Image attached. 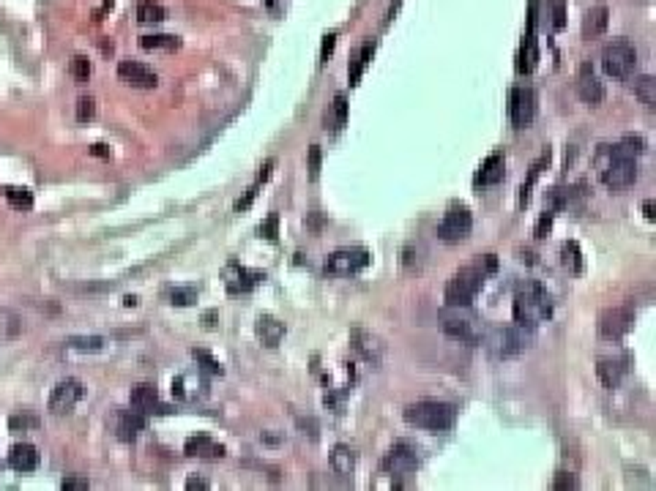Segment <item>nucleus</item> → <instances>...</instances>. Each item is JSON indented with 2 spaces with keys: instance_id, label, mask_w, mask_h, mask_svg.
<instances>
[{
  "instance_id": "1",
  "label": "nucleus",
  "mask_w": 656,
  "mask_h": 491,
  "mask_svg": "<svg viewBox=\"0 0 656 491\" xmlns=\"http://www.w3.org/2000/svg\"><path fill=\"white\" fill-rule=\"evenodd\" d=\"M495 270H498L495 254H484V257L476 260L474 265L462 268L446 284V306H471L478 290H481V284H484V279L490 273H495Z\"/></svg>"
},
{
  "instance_id": "2",
  "label": "nucleus",
  "mask_w": 656,
  "mask_h": 491,
  "mask_svg": "<svg viewBox=\"0 0 656 491\" xmlns=\"http://www.w3.org/2000/svg\"><path fill=\"white\" fill-rule=\"evenodd\" d=\"M552 309H555L552 295L539 281H525L514 295V322L528 331L547 322L552 317Z\"/></svg>"
},
{
  "instance_id": "3",
  "label": "nucleus",
  "mask_w": 656,
  "mask_h": 491,
  "mask_svg": "<svg viewBox=\"0 0 656 491\" xmlns=\"http://www.w3.org/2000/svg\"><path fill=\"white\" fill-rule=\"evenodd\" d=\"M596 167H599L605 186L612 191L626 189L637 180V161L621 145H602L596 153Z\"/></svg>"
},
{
  "instance_id": "4",
  "label": "nucleus",
  "mask_w": 656,
  "mask_h": 491,
  "mask_svg": "<svg viewBox=\"0 0 656 491\" xmlns=\"http://www.w3.org/2000/svg\"><path fill=\"white\" fill-rule=\"evenodd\" d=\"M405 421L416 428H427V431H449L457 423V407L449 402H416L405 407Z\"/></svg>"
},
{
  "instance_id": "5",
  "label": "nucleus",
  "mask_w": 656,
  "mask_h": 491,
  "mask_svg": "<svg viewBox=\"0 0 656 491\" xmlns=\"http://www.w3.org/2000/svg\"><path fill=\"white\" fill-rule=\"evenodd\" d=\"M440 328L449 338L462 341V344H478L484 338L481 322L468 312V306H449L440 314Z\"/></svg>"
},
{
  "instance_id": "6",
  "label": "nucleus",
  "mask_w": 656,
  "mask_h": 491,
  "mask_svg": "<svg viewBox=\"0 0 656 491\" xmlns=\"http://www.w3.org/2000/svg\"><path fill=\"white\" fill-rule=\"evenodd\" d=\"M637 66V49H634L632 42L626 39H615L610 44L605 46L602 52V68L607 77H615V79H624L629 77Z\"/></svg>"
},
{
  "instance_id": "7",
  "label": "nucleus",
  "mask_w": 656,
  "mask_h": 491,
  "mask_svg": "<svg viewBox=\"0 0 656 491\" xmlns=\"http://www.w3.org/2000/svg\"><path fill=\"white\" fill-rule=\"evenodd\" d=\"M528 344H531V331L522 328V325L500 328V331H495V333L487 338V350H490V355L495 357V360L520 355Z\"/></svg>"
},
{
  "instance_id": "8",
  "label": "nucleus",
  "mask_w": 656,
  "mask_h": 491,
  "mask_svg": "<svg viewBox=\"0 0 656 491\" xmlns=\"http://www.w3.org/2000/svg\"><path fill=\"white\" fill-rule=\"evenodd\" d=\"M369 265V251L364 246H347V248H337L328 260H326V273L331 276H353Z\"/></svg>"
},
{
  "instance_id": "9",
  "label": "nucleus",
  "mask_w": 656,
  "mask_h": 491,
  "mask_svg": "<svg viewBox=\"0 0 656 491\" xmlns=\"http://www.w3.org/2000/svg\"><path fill=\"white\" fill-rule=\"evenodd\" d=\"M471 227H474L471 210L462 208V205H454V208H449V210L443 213V219L438 224V238L446 241V243H457V241L468 238Z\"/></svg>"
},
{
  "instance_id": "10",
  "label": "nucleus",
  "mask_w": 656,
  "mask_h": 491,
  "mask_svg": "<svg viewBox=\"0 0 656 491\" xmlns=\"http://www.w3.org/2000/svg\"><path fill=\"white\" fill-rule=\"evenodd\" d=\"M632 322H634V312L626 309V306H612V309H605L599 314V336L607 338V341H618L624 336L632 331Z\"/></svg>"
},
{
  "instance_id": "11",
  "label": "nucleus",
  "mask_w": 656,
  "mask_h": 491,
  "mask_svg": "<svg viewBox=\"0 0 656 491\" xmlns=\"http://www.w3.org/2000/svg\"><path fill=\"white\" fill-rule=\"evenodd\" d=\"M509 117L517 129H525L536 117V93L533 88H514L509 93Z\"/></svg>"
},
{
  "instance_id": "12",
  "label": "nucleus",
  "mask_w": 656,
  "mask_h": 491,
  "mask_svg": "<svg viewBox=\"0 0 656 491\" xmlns=\"http://www.w3.org/2000/svg\"><path fill=\"white\" fill-rule=\"evenodd\" d=\"M85 388L80 380H61L55 388H52V396H49V412L52 415H68L77 402L82 399Z\"/></svg>"
},
{
  "instance_id": "13",
  "label": "nucleus",
  "mask_w": 656,
  "mask_h": 491,
  "mask_svg": "<svg viewBox=\"0 0 656 491\" xmlns=\"http://www.w3.org/2000/svg\"><path fill=\"white\" fill-rule=\"evenodd\" d=\"M416 467H419V447H413L410 442H397L383 456V469L391 475H407Z\"/></svg>"
},
{
  "instance_id": "14",
  "label": "nucleus",
  "mask_w": 656,
  "mask_h": 491,
  "mask_svg": "<svg viewBox=\"0 0 656 491\" xmlns=\"http://www.w3.org/2000/svg\"><path fill=\"white\" fill-rule=\"evenodd\" d=\"M539 66V42H536V6H531V20H528V33L522 36L520 52H517V71L531 74Z\"/></svg>"
},
{
  "instance_id": "15",
  "label": "nucleus",
  "mask_w": 656,
  "mask_h": 491,
  "mask_svg": "<svg viewBox=\"0 0 656 491\" xmlns=\"http://www.w3.org/2000/svg\"><path fill=\"white\" fill-rule=\"evenodd\" d=\"M263 279H266V273L244 268V265H238V262H233V265H227V268H225V287H227V292H230V295H238V292L254 290V287H257Z\"/></svg>"
},
{
  "instance_id": "16",
  "label": "nucleus",
  "mask_w": 656,
  "mask_h": 491,
  "mask_svg": "<svg viewBox=\"0 0 656 491\" xmlns=\"http://www.w3.org/2000/svg\"><path fill=\"white\" fill-rule=\"evenodd\" d=\"M118 77L123 82H129L132 88H156L159 85V77L154 68H148L145 63H137V60H120L118 63Z\"/></svg>"
},
{
  "instance_id": "17",
  "label": "nucleus",
  "mask_w": 656,
  "mask_h": 491,
  "mask_svg": "<svg viewBox=\"0 0 656 491\" xmlns=\"http://www.w3.org/2000/svg\"><path fill=\"white\" fill-rule=\"evenodd\" d=\"M145 415L142 412H137V409H120L118 415H115V437L118 440H123V442H132V440H137V434L145 428Z\"/></svg>"
},
{
  "instance_id": "18",
  "label": "nucleus",
  "mask_w": 656,
  "mask_h": 491,
  "mask_svg": "<svg viewBox=\"0 0 656 491\" xmlns=\"http://www.w3.org/2000/svg\"><path fill=\"white\" fill-rule=\"evenodd\" d=\"M39 461H42V453H39V447L30 445V442H20V445H14L8 450V467L23 472V475L33 472V469L39 467Z\"/></svg>"
},
{
  "instance_id": "19",
  "label": "nucleus",
  "mask_w": 656,
  "mask_h": 491,
  "mask_svg": "<svg viewBox=\"0 0 656 491\" xmlns=\"http://www.w3.org/2000/svg\"><path fill=\"white\" fill-rule=\"evenodd\" d=\"M607 23H610V8L605 3H593L586 17H583V39H596L607 30Z\"/></svg>"
},
{
  "instance_id": "20",
  "label": "nucleus",
  "mask_w": 656,
  "mask_h": 491,
  "mask_svg": "<svg viewBox=\"0 0 656 491\" xmlns=\"http://www.w3.org/2000/svg\"><path fill=\"white\" fill-rule=\"evenodd\" d=\"M577 93H580V98H583L586 104H599V101L605 98V88H602L599 77L593 74V68H590L588 63L580 68V77H577Z\"/></svg>"
},
{
  "instance_id": "21",
  "label": "nucleus",
  "mask_w": 656,
  "mask_h": 491,
  "mask_svg": "<svg viewBox=\"0 0 656 491\" xmlns=\"http://www.w3.org/2000/svg\"><path fill=\"white\" fill-rule=\"evenodd\" d=\"M183 453H186V456H194V459H222V456H225V445L213 442V440L205 437V434H197V437H189V440H186Z\"/></svg>"
},
{
  "instance_id": "22",
  "label": "nucleus",
  "mask_w": 656,
  "mask_h": 491,
  "mask_svg": "<svg viewBox=\"0 0 656 491\" xmlns=\"http://www.w3.org/2000/svg\"><path fill=\"white\" fill-rule=\"evenodd\" d=\"M503 175H506V158H503V153H490L487 161L481 164V170L476 172L474 183L476 186H495V183L503 180Z\"/></svg>"
},
{
  "instance_id": "23",
  "label": "nucleus",
  "mask_w": 656,
  "mask_h": 491,
  "mask_svg": "<svg viewBox=\"0 0 656 491\" xmlns=\"http://www.w3.org/2000/svg\"><path fill=\"white\" fill-rule=\"evenodd\" d=\"M542 20L544 27L550 30H564L566 27V0H544L542 11L536 6V23Z\"/></svg>"
},
{
  "instance_id": "24",
  "label": "nucleus",
  "mask_w": 656,
  "mask_h": 491,
  "mask_svg": "<svg viewBox=\"0 0 656 491\" xmlns=\"http://www.w3.org/2000/svg\"><path fill=\"white\" fill-rule=\"evenodd\" d=\"M205 380L197 374V377H192V374H178L175 380H173V396L175 399H181V402H192V399H197V396H203L205 393Z\"/></svg>"
},
{
  "instance_id": "25",
  "label": "nucleus",
  "mask_w": 656,
  "mask_h": 491,
  "mask_svg": "<svg viewBox=\"0 0 656 491\" xmlns=\"http://www.w3.org/2000/svg\"><path fill=\"white\" fill-rule=\"evenodd\" d=\"M129 402H132V407H135L137 412H142V415H148V412H154V409H164V407L159 404V390L151 382L137 385L135 390H132V396H129Z\"/></svg>"
},
{
  "instance_id": "26",
  "label": "nucleus",
  "mask_w": 656,
  "mask_h": 491,
  "mask_svg": "<svg viewBox=\"0 0 656 491\" xmlns=\"http://www.w3.org/2000/svg\"><path fill=\"white\" fill-rule=\"evenodd\" d=\"M254 333H257V338H260L266 347H276V344L282 341V336H285V325H282L276 317H271V314H263V317H257V322H254Z\"/></svg>"
},
{
  "instance_id": "27",
  "label": "nucleus",
  "mask_w": 656,
  "mask_h": 491,
  "mask_svg": "<svg viewBox=\"0 0 656 491\" xmlns=\"http://www.w3.org/2000/svg\"><path fill=\"white\" fill-rule=\"evenodd\" d=\"M550 158H552V151L547 148V151H542V156L533 161V167H531V172H528V180H525V183L520 186V208H525V205L531 202V189H533V183L539 180V175H542L544 170H547Z\"/></svg>"
},
{
  "instance_id": "28",
  "label": "nucleus",
  "mask_w": 656,
  "mask_h": 491,
  "mask_svg": "<svg viewBox=\"0 0 656 491\" xmlns=\"http://www.w3.org/2000/svg\"><path fill=\"white\" fill-rule=\"evenodd\" d=\"M596 374H599L602 385L612 390V388H618V385H621V377H624V363H621V360H612V357H602V360L596 363Z\"/></svg>"
},
{
  "instance_id": "29",
  "label": "nucleus",
  "mask_w": 656,
  "mask_h": 491,
  "mask_svg": "<svg viewBox=\"0 0 656 491\" xmlns=\"http://www.w3.org/2000/svg\"><path fill=\"white\" fill-rule=\"evenodd\" d=\"M353 344H356V350L361 352L369 363H380V355H383V347H380V341L375 338L372 333H364V331H353Z\"/></svg>"
},
{
  "instance_id": "30",
  "label": "nucleus",
  "mask_w": 656,
  "mask_h": 491,
  "mask_svg": "<svg viewBox=\"0 0 656 491\" xmlns=\"http://www.w3.org/2000/svg\"><path fill=\"white\" fill-rule=\"evenodd\" d=\"M331 467L340 475H350L356 469V450L350 445H337L331 450Z\"/></svg>"
},
{
  "instance_id": "31",
  "label": "nucleus",
  "mask_w": 656,
  "mask_h": 491,
  "mask_svg": "<svg viewBox=\"0 0 656 491\" xmlns=\"http://www.w3.org/2000/svg\"><path fill=\"white\" fill-rule=\"evenodd\" d=\"M140 46L142 49H151V52H173V49H181V39L178 36H167V33H156V36H140Z\"/></svg>"
},
{
  "instance_id": "32",
  "label": "nucleus",
  "mask_w": 656,
  "mask_h": 491,
  "mask_svg": "<svg viewBox=\"0 0 656 491\" xmlns=\"http://www.w3.org/2000/svg\"><path fill=\"white\" fill-rule=\"evenodd\" d=\"M634 96L640 98V104H645V110H656V79L651 74L634 82Z\"/></svg>"
},
{
  "instance_id": "33",
  "label": "nucleus",
  "mask_w": 656,
  "mask_h": 491,
  "mask_svg": "<svg viewBox=\"0 0 656 491\" xmlns=\"http://www.w3.org/2000/svg\"><path fill=\"white\" fill-rule=\"evenodd\" d=\"M3 197H6V202H8L14 210H30V208H33V194H30V189H25V186H6V189H3Z\"/></svg>"
},
{
  "instance_id": "34",
  "label": "nucleus",
  "mask_w": 656,
  "mask_h": 491,
  "mask_svg": "<svg viewBox=\"0 0 656 491\" xmlns=\"http://www.w3.org/2000/svg\"><path fill=\"white\" fill-rule=\"evenodd\" d=\"M164 17H167L164 6H159L154 0H140V3H137V23H142V25L161 23Z\"/></svg>"
},
{
  "instance_id": "35",
  "label": "nucleus",
  "mask_w": 656,
  "mask_h": 491,
  "mask_svg": "<svg viewBox=\"0 0 656 491\" xmlns=\"http://www.w3.org/2000/svg\"><path fill=\"white\" fill-rule=\"evenodd\" d=\"M561 262H564V268H569L571 273L583 270V254H580V246L574 243V241H566V243L561 246Z\"/></svg>"
},
{
  "instance_id": "36",
  "label": "nucleus",
  "mask_w": 656,
  "mask_h": 491,
  "mask_svg": "<svg viewBox=\"0 0 656 491\" xmlns=\"http://www.w3.org/2000/svg\"><path fill=\"white\" fill-rule=\"evenodd\" d=\"M23 333V319L8 309H0V336L3 338H14Z\"/></svg>"
},
{
  "instance_id": "37",
  "label": "nucleus",
  "mask_w": 656,
  "mask_h": 491,
  "mask_svg": "<svg viewBox=\"0 0 656 491\" xmlns=\"http://www.w3.org/2000/svg\"><path fill=\"white\" fill-rule=\"evenodd\" d=\"M66 347L80 350V352H99L104 347V338L101 336H71L66 338Z\"/></svg>"
},
{
  "instance_id": "38",
  "label": "nucleus",
  "mask_w": 656,
  "mask_h": 491,
  "mask_svg": "<svg viewBox=\"0 0 656 491\" xmlns=\"http://www.w3.org/2000/svg\"><path fill=\"white\" fill-rule=\"evenodd\" d=\"M372 52H375V44H372V42H366V44L361 46V52H359V58H356L353 68H350V85H359V79H361L364 68H366V63H369Z\"/></svg>"
},
{
  "instance_id": "39",
  "label": "nucleus",
  "mask_w": 656,
  "mask_h": 491,
  "mask_svg": "<svg viewBox=\"0 0 656 491\" xmlns=\"http://www.w3.org/2000/svg\"><path fill=\"white\" fill-rule=\"evenodd\" d=\"M68 71H71V77H74L77 82H88V79H91L93 66L85 55H74V58H71V63H68Z\"/></svg>"
},
{
  "instance_id": "40",
  "label": "nucleus",
  "mask_w": 656,
  "mask_h": 491,
  "mask_svg": "<svg viewBox=\"0 0 656 491\" xmlns=\"http://www.w3.org/2000/svg\"><path fill=\"white\" fill-rule=\"evenodd\" d=\"M569 200H571V189H550L547 191V210H552V213H558V210H564L566 205H569Z\"/></svg>"
},
{
  "instance_id": "41",
  "label": "nucleus",
  "mask_w": 656,
  "mask_h": 491,
  "mask_svg": "<svg viewBox=\"0 0 656 491\" xmlns=\"http://www.w3.org/2000/svg\"><path fill=\"white\" fill-rule=\"evenodd\" d=\"M192 357L200 363V369L208 371V374H222V363L211 355L208 350H197V347H194V350H192Z\"/></svg>"
},
{
  "instance_id": "42",
  "label": "nucleus",
  "mask_w": 656,
  "mask_h": 491,
  "mask_svg": "<svg viewBox=\"0 0 656 491\" xmlns=\"http://www.w3.org/2000/svg\"><path fill=\"white\" fill-rule=\"evenodd\" d=\"M42 426V421L36 415H11L8 418V428L11 431H36Z\"/></svg>"
},
{
  "instance_id": "43",
  "label": "nucleus",
  "mask_w": 656,
  "mask_h": 491,
  "mask_svg": "<svg viewBox=\"0 0 656 491\" xmlns=\"http://www.w3.org/2000/svg\"><path fill=\"white\" fill-rule=\"evenodd\" d=\"M197 300V290L194 287H175L170 292V303L173 306H192Z\"/></svg>"
},
{
  "instance_id": "44",
  "label": "nucleus",
  "mask_w": 656,
  "mask_h": 491,
  "mask_svg": "<svg viewBox=\"0 0 656 491\" xmlns=\"http://www.w3.org/2000/svg\"><path fill=\"white\" fill-rule=\"evenodd\" d=\"M93 115H96V101H93L91 96H82V98L77 101V120H80V123H88V120H93Z\"/></svg>"
},
{
  "instance_id": "45",
  "label": "nucleus",
  "mask_w": 656,
  "mask_h": 491,
  "mask_svg": "<svg viewBox=\"0 0 656 491\" xmlns=\"http://www.w3.org/2000/svg\"><path fill=\"white\" fill-rule=\"evenodd\" d=\"M552 489L555 491H574V489H580V480L571 475V472H558L555 475V480H552Z\"/></svg>"
},
{
  "instance_id": "46",
  "label": "nucleus",
  "mask_w": 656,
  "mask_h": 491,
  "mask_svg": "<svg viewBox=\"0 0 656 491\" xmlns=\"http://www.w3.org/2000/svg\"><path fill=\"white\" fill-rule=\"evenodd\" d=\"M334 123H337V129H342L347 123V98H345V93H337V98H334Z\"/></svg>"
},
{
  "instance_id": "47",
  "label": "nucleus",
  "mask_w": 656,
  "mask_h": 491,
  "mask_svg": "<svg viewBox=\"0 0 656 491\" xmlns=\"http://www.w3.org/2000/svg\"><path fill=\"white\" fill-rule=\"evenodd\" d=\"M61 489L63 491H88L91 489V483H88V478H77V475H71V478H63Z\"/></svg>"
},
{
  "instance_id": "48",
  "label": "nucleus",
  "mask_w": 656,
  "mask_h": 491,
  "mask_svg": "<svg viewBox=\"0 0 656 491\" xmlns=\"http://www.w3.org/2000/svg\"><path fill=\"white\" fill-rule=\"evenodd\" d=\"M276 229H279V216H276V213H271L266 222L260 224V235H266L268 241H276V235H279Z\"/></svg>"
},
{
  "instance_id": "49",
  "label": "nucleus",
  "mask_w": 656,
  "mask_h": 491,
  "mask_svg": "<svg viewBox=\"0 0 656 491\" xmlns=\"http://www.w3.org/2000/svg\"><path fill=\"white\" fill-rule=\"evenodd\" d=\"M621 148H624L626 153H632V156H634V153H643V151H645V139H643V136H632V134H629V136H624Z\"/></svg>"
},
{
  "instance_id": "50",
  "label": "nucleus",
  "mask_w": 656,
  "mask_h": 491,
  "mask_svg": "<svg viewBox=\"0 0 656 491\" xmlns=\"http://www.w3.org/2000/svg\"><path fill=\"white\" fill-rule=\"evenodd\" d=\"M552 210H544L542 219H539V224H536V229H533V235L536 238H547V232H550V227H552Z\"/></svg>"
},
{
  "instance_id": "51",
  "label": "nucleus",
  "mask_w": 656,
  "mask_h": 491,
  "mask_svg": "<svg viewBox=\"0 0 656 491\" xmlns=\"http://www.w3.org/2000/svg\"><path fill=\"white\" fill-rule=\"evenodd\" d=\"M309 175H312V178L320 175V148H317V145L309 148Z\"/></svg>"
},
{
  "instance_id": "52",
  "label": "nucleus",
  "mask_w": 656,
  "mask_h": 491,
  "mask_svg": "<svg viewBox=\"0 0 656 491\" xmlns=\"http://www.w3.org/2000/svg\"><path fill=\"white\" fill-rule=\"evenodd\" d=\"M257 189H260V183H254V186H252L249 191H247V197H244V200H238V202H235V210H238V213L249 208V205H252V200L257 197Z\"/></svg>"
},
{
  "instance_id": "53",
  "label": "nucleus",
  "mask_w": 656,
  "mask_h": 491,
  "mask_svg": "<svg viewBox=\"0 0 656 491\" xmlns=\"http://www.w3.org/2000/svg\"><path fill=\"white\" fill-rule=\"evenodd\" d=\"M186 489H189V491H208V489H211V483H208V480H203V478H194V475H189V478H186Z\"/></svg>"
},
{
  "instance_id": "54",
  "label": "nucleus",
  "mask_w": 656,
  "mask_h": 491,
  "mask_svg": "<svg viewBox=\"0 0 656 491\" xmlns=\"http://www.w3.org/2000/svg\"><path fill=\"white\" fill-rule=\"evenodd\" d=\"M334 39H337V36H326V39H323V49H320V60H328V55L334 52Z\"/></svg>"
},
{
  "instance_id": "55",
  "label": "nucleus",
  "mask_w": 656,
  "mask_h": 491,
  "mask_svg": "<svg viewBox=\"0 0 656 491\" xmlns=\"http://www.w3.org/2000/svg\"><path fill=\"white\" fill-rule=\"evenodd\" d=\"M91 153H93V156L110 158V148H107V145H101V142H99V145H93V148H91Z\"/></svg>"
},
{
  "instance_id": "56",
  "label": "nucleus",
  "mask_w": 656,
  "mask_h": 491,
  "mask_svg": "<svg viewBox=\"0 0 656 491\" xmlns=\"http://www.w3.org/2000/svg\"><path fill=\"white\" fill-rule=\"evenodd\" d=\"M271 170H273V161H266V164H263V170H260V178H257V183H263V180L271 178Z\"/></svg>"
},
{
  "instance_id": "57",
  "label": "nucleus",
  "mask_w": 656,
  "mask_h": 491,
  "mask_svg": "<svg viewBox=\"0 0 656 491\" xmlns=\"http://www.w3.org/2000/svg\"><path fill=\"white\" fill-rule=\"evenodd\" d=\"M654 210H656V205H654V202H651V200H648V202H645V205H643V213H645V219H648V222H654V219H656V213H654Z\"/></svg>"
},
{
  "instance_id": "58",
  "label": "nucleus",
  "mask_w": 656,
  "mask_h": 491,
  "mask_svg": "<svg viewBox=\"0 0 656 491\" xmlns=\"http://www.w3.org/2000/svg\"><path fill=\"white\" fill-rule=\"evenodd\" d=\"M205 328H213V312L205 314Z\"/></svg>"
},
{
  "instance_id": "59",
  "label": "nucleus",
  "mask_w": 656,
  "mask_h": 491,
  "mask_svg": "<svg viewBox=\"0 0 656 491\" xmlns=\"http://www.w3.org/2000/svg\"><path fill=\"white\" fill-rule=\"evenodd\" d=\"M266 3H268V6H273V0H266Z\"/></svg>"
},
{
  "instance_id": "60",
  "label": "nucleus",
  "mask_w": 656,
  "mask_h": 491,
  "mask_svg": "<svg viewBox=\"0 0 656 491\" xmlns=\"http://www.w3.org/2000/svg\"><path fill=\"white\" fill-rule=\"evenodd\" d=\"M0 469H3V464H0Z\"/></svg>"
}]
</instances>
